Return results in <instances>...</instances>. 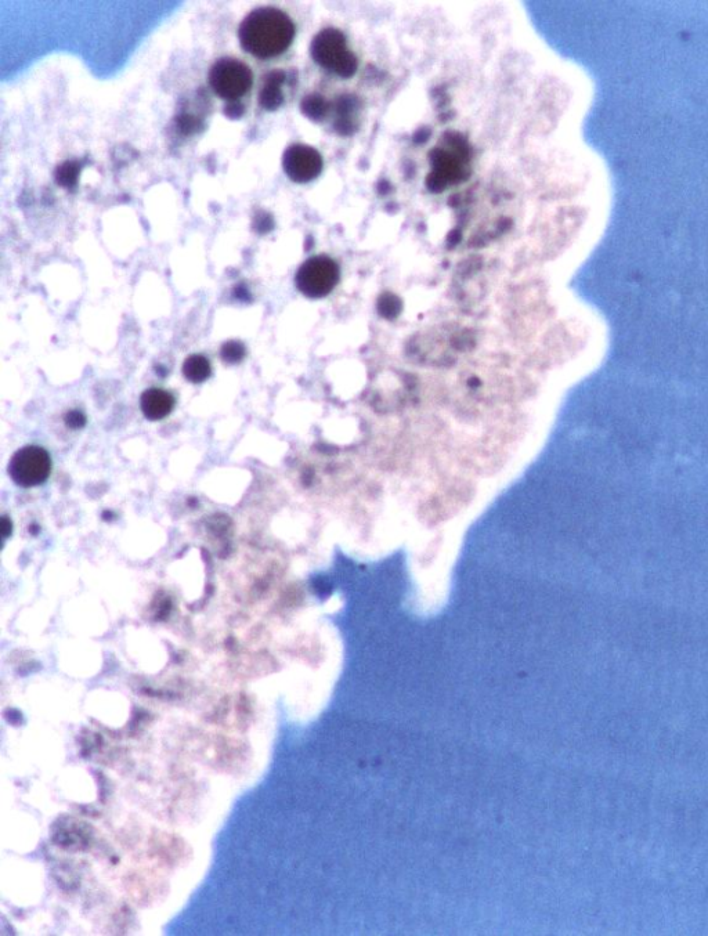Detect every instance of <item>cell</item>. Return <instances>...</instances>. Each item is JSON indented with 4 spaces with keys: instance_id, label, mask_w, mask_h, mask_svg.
Listing matches in <instances>:
<instances>
[{
    "instance_id": "6da1fadb",
    "label": "cell",
    "mask_w": 708,
    "mask_h": 936,
    "mask_svg": "<svg viewBox=\"0 0 708 936\" xmlns=\"http://www.w3.org/2000/svg\"><path fill=\"white\" fill-rule=\"evenodd\" d=\"M296 35L294 21L276 7H259L241 21L238 39L244 52L260 60L281 56Z\"/></svg>"
},
{
    "instance_id": "7a4b0ae2",
    "label": "cell",
    "mask_w": 708,
    "mask_h": 936,
    "mask_svg": "<svg viewBox=\"0 0 708 936\" xmlns=\"http://www.w3.org/2000/svg\"><path fill=\"white\" fill-rule=\"evenodd\" d=\"M310 54L314 63L342 79L353 78L359 70V59L350 50L346 35L338 28H324L314 36Z\"/></svg>"
},
{
    "instance_id": "3957f363",
    "label": "cell",
    "mask_w": 708,
    "mask_h": 936,
    "mask_svg": "<svg viewBox=\"0 0 708 936\" xmlns=\"http://www.w3.org/2000/svg\"><path fill=\"white\" fill-rule=\"evenodd\" d=\"M208 83L216 96L234 103L251 90L254 74L242 61L233 57H223L209 70Z\"/></svg>"
},
{
    "instance_id": "277c9868",
    "label": "cell",
    "mask_w": 708,
    "mask_h": 936,
    "mask_svg": "<svg viewBox=\"0 0 708 936\" xmlns=\"http://www.w3.org/2000/svg\"><path fill=\"white\" fill-rule=\"evenodd\" d=\"M339 278L338 263L330 256L317 255L307 259L296 271L295 285L306 298L323 299L337 288Z\"/></svg>"
},
{
    "instance_id": "5b68a950",
    "label": "cell",
    "mask_w": 708,
    "mask_h": 936,
    "mask_svg": "<svg viewBox=\"0 0 708 936\" xmlns=\"http://www.w3.org/2000/svg\"><path fill=\"white\" fill-rule=\"evenodd\" d=\"M52 473V458L45 448L27 446L14 453L9 464V475L23 489L41 486Z\"/></svg>"
},
{
    "instance_id": "8992f818",
    "label": "cell",
    "mask_w": 708,
    "mask_h": 936,
    "mask_svg": "<svg viewBox=\"0 0 708 936\" xmlns=\"http://www.w3.org/2000/svg\"><path fill=\"white\" fill-rule=\"evenodd\" d=\"M323 168V157L316 148L307 144H292L283 155L285 175L295 183L313 182L321 175Z\"/></svg>"
},
{
    "instance_id": "52a82bcc",
    "label": "cell",
    "mask_w": 708,
    "mask_h": 936,
    "mask_svg": "<svg viewBox=\"0 0 708 936\" xmlns=\"http://www.w3.org/2000/svg\"><path fill=\"white\" fill-rule=\"evenodd\" d=\"M467 157L468 155L465 153L460 154V150L454 153L453 150L447 151L444 148H436L431 155L432 172L428 180H426L429 190L440 193V191L447 189L450 184L460 182L465 172V164L468 161V159L462 158Z\"/></svg>"
},
{
    "instance_id": "ba28073f",
    "label": "cell",
    "mask_w": 708,
    "mask_h": 936,
    "mask_svg": "<svg viewBox=\"0 0 708 936\" xmlns=\"http://www.w3.org/2000/svg\"><path fill=\"white\" fill-rule=\"evenodd\" d=\"M176 399L168 390L147 389L140 397V410L148 421H161L175 410Z\"/></svg>"
},
{
    "instance_id": "9c48e42d",
    "label": "cell",
    "mask_w": 708,
    "mask_h": 936,
    "mask_svg": "<svg viewBox=\"0 0 708 936\" xmlns=\"http://www.w3.org/2000/svg\"><path fill=\"white\" fill-rule=\"evenodd\" d=\"M285 81H287V72L283 70H274L263 77V85L259 93V104L263 110L273 112L283 106Z\"/></svg>"
},
{
    "instance_id": "30bf717a",
    "label": "cell",
    "mask_w": 708,
    "mask_h": 936,
    "mask_svg": "<svg viewBox=\"0 0 708 936\" xmlns=\"http://www.w3.org/2000/svg\"><path fill=\"white\" fill-rule=\"evenodd\" d=\"M359 101L354 96H341L337 101L335 130L342 136L353 135L357 130L356 114Z\"/></svg>"
},
{
    "instance_id": "8fae6325",
    "label": "cell",
    "mask_w": 708,
    "mask_h": 936,
    "mask_svg": "<svg viewBox=\"0 0 708 936\" xmlns=\"http://www.w3.org/2000/svg\"><path fill=\"white\" fill-rule=\"evenodd\" d=\"M182 371L186 381L194 383V385H200V383H204L211 378L212 365L207 357L202 356V354H193V356L184 360Z\"/></svg>"
},
{
    "instance_id": "7c38bea8",
    "label": "cell",
    "mask_w": 708,
    "mask_h": 936,
    "mask_svg": "<svg viewBox=\"0 0 708 936\" xmlns=\"http://www.w3.org/2000/svg\"><path fill=\"white\" fill-rule=\"evenodd\" d=\"M83 164L77 159H72V161H65L63 164L57 166L56 172H54V179L60 187H63L65 190H74L77 187L79 175Z\"/></svg>"
},
{
    "instance_id": "4fadbf2b",
    "label": "cell",
    "mask_w": 708,
    "mask_h": 936,
    "mask_svg": "<svg viewBox=\"0 0 708 936\" xmlns=\"http://www.w3.org/2000/svg\"><path fill=\"white\" fill-rule=\"evenodd\" d=\"M328 110H330V106H328L327 100L323 96L313 93V95L303 97L301 111L305 117L312 119V121H323L327 117Z\"/></svg>"
},
{
    "instance_id": "5bb4252c",
    "label": "cell",
    "mask_w": 708,
    "mask_h": 936,
    "mask_svg": "<svg viewBox=\"0 0 708 936\" xmlns=\"http://www.w3.org/2000/svg\"><path fill=\"white\" fill-rule=\"evenodd\" d=\"M245 356H247V348L241 341H229L223 343L220 348V359L229 365L240 364Z\"/></svg>"
},
{
    "instance_id": "9a60e30c",
    "label": "cell",
    "mask_w": 708,
    "mask_h": 936,
    "mask_svg": "<svg viewBox=\"0 0 708 936\" xmlns=\"http://www.w3.org/2000/svg\"><path fill=\"white\" fill-rule=\"evenodd\" d=\"M64 422H65V425L68 426V428L77 430V429L85 428V425H86V422H88V419H86V415L83 414L81 410H71V411H68L67 414H65Z\"/></svg>"
},
{
    "instance_id": "2e32d148",
    "label": "cell",
    "mask_w": 708,
    "mask_h": 936,
    "mask_svg": "<svg viewBox=\"0 0 708 936\" xmlns=\"http://www.w3.org/2000/svg\"><path fill=\"white\" fill-rule=\"evenodd\" d=\"M400 307H402V303L393 295H385L381 303H379V309H381V313H384V316L393 317V314L400 312Z\"/></svg>"
},
{
    "instance_id": "e0dca14e",
    "label": "cell",
    "mask_w": 708,
    "mask_h": 936,
    "mask_svg": "<svg viewBox=\"0 0 708 936\" xmlns=\"http://www.w3.org/2000/svg\"><path fill=\"white\" fill-rule=\"evenodd\" d=\"M273 227V218L269 213L262 212L255 216L254 229L258 231L259 234H267L269 231L273 230Z\"/></svg>"
},
{
    "instance_id": "ac0fdd59",
    "label": "cell",
    "mask_w": 708,
    "mask_h": 936,
    "mask_svg": "<svg viewBox=\"0 0 708 936\" xmlns=\"http://www.w3.org/2000/svg\"><path fill=\"white\" fill-rule=\"evenodd\" d=\"M244 112H245V108L242 107L241 103H238V101H234V103L227 104L225 108V114L229 118H234V119L240 118L241 115H244Z\"/></svg>"
},
{
    "instance_id": "d6986e66",
    "label": "cell",
    "mask_w": 708,
    "mask_h": 936,
    "mask_svg": "<svg viewBox=\"0 0 708 936\" xmlns=\"http://www.w3.org/2000/svg\"><path fill=\"white\" fill-rule=\"evenodd\" d=\"M12 531H13L12 520H10L9 518H6V516H3V519H2L3 538L9 537L10 534H12Z\"/></svg>"
}]
</instances>
